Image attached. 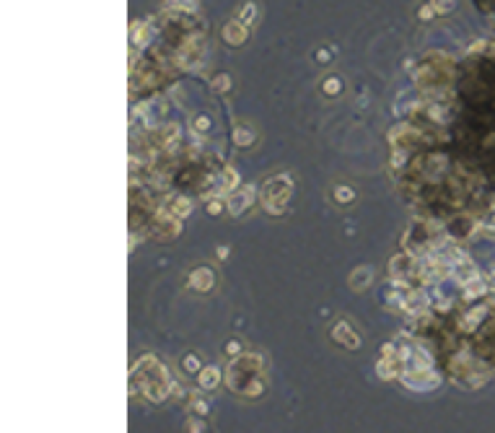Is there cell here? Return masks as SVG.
Listing matches in <instances>:
<instances>
[{
  "mask_svg": "<svg viewBox=\"0 0 495 433\" xmlns=\"http://www.w3.org/2000/svg\"><path fill=\"white\" fill-rule=\"evenodd\" d=\"M338 198H340V203H347L345 198H353V192L345 190V187H343V190H338Z\"/></svg>",
  "mask_w": 495,
  "mask_h": 433,
  "instance_id": "obj_9",
  "label": "cell"
},
{
  "mask_svg": "<svg viewBox=\"0 0 495 433\" xmlns=\"http://www.w3.org/2000/svg\"><path fill=\"white\" fill-rule=\"evenodd\" d=\"M216 86H218V89H228V78H218Z\"/></svg>",
  "mask_w": 495,
  "mask_h": 433,
  "instance_id": "obj_11",
  "label": "cell"
},
{
  "mask_svg": "<svg viewBox=\"0 0 495 433\" xmlns=\"http://www.w3.org/2000/svg\"><path fill=\"white\" fill-rule=\"evenodd\" d=\"M223 187H226V190H231V187H236V171H233V169H228V171H226Z\"/></svg>",
  "mask_w": 495,
  "mask_h": 433,
  "instance_id": "obj_8",
  "label": "cell"
},
{
  "mask_svg": "<svg viewBox=\"0 0 495 433\" xmlns=\"http://www.w3.org/2000/svg\"><path fill=\"white\" fill-rule=\"evenodd\" d=\"M192 210V203L189 200H177L172 206V213H174V218H184V215Z\"/></svg>",
  "mask_w": 495,
  "mask_h": 433,
  "instance_id": "obj_6",
  "label": "cell"
},
{
  "mask_svg": "<svg viewBox=\"0 0 495 433\" xmlns=\"http://www.w3.org/2000/svg\"><path fill=\"white\" fill-rule=\"evenodd\" d=\"M252 195H255V190H252V187H244V190L236 192V195L228 200V210H231V215H239L241 210L252 203Z\"/></svg>",
  "mask_w": 495,
  "mask_h": 433,
  "instance_id": "obj_2",
  "label": "cell"
},
{
  "mask_svg": "<svg viewBox=\"0 0 495 433\" xmlns=\"http://www.w3.org/2000/svg\"><path fill=\"white\" fill-rule=\"evenodd\" d=\"M192 405H195V410H197V412H205V410H208V405H203L200 400H197V397H195V403H192Z\"/></svg>",
  "mask_w": 495,
  "mask_h": 433,
  "instance_id": "obj_10",
  "label": "cell"
},
{
  "mask_svg": "<svg viewBox=\"0 0 495 433\" xmlns=\"http://www.w3.org/2000/svg\"><path fill=\"white\" fill-rule=\"evenodd\" d=\"M236 143L249 145V143H252V133H249V130H244V128H239V130H236Z\"/></svg>",
  "mask_w": 495,
  "mask_h": 433,
  "instance_id": "obj_7",
  "label": "cell"
},
{
  "mask_svg": "<svg viewBox=\"0 0 495 433\" xmlns=\"http://www.w3.org/2000/svg\"><path fill=\"white\" fill-rule=\"evenodd\" d=\"M278 179L270 184H265V208H267L270 213H280V210L285 208V203H288V198H291V184L283 187Z\"/></svg>",
  "mask_w": 495,
  "mask_h": 433,
  "instance_id": "obj_1",
  "label": "cell"
},
{
  "mask_svg": "<svg viewBox=\"0 0 495 433\" xmlns=\"http://www.w3.org/2000/svg\"><path fill=\"white\" fill-rule=\"evenodd\" d=\"M189 283H192V288H197V291H211L213 273L211 270H205V267H200V270H195V273L189 275Z\"/></svg>",
  "mask_w": 495,
  "mask_h": 433,
  "instance_id": "obj_3",
  "label": "cell"
},
{
  "mask_svg": "<svg viewBox=\"0 0 495 433\" xmlns=\"http://www.w3.org/2000/svg\"><path fill=\"white\" fill-rule=\"evenodd\" d=\"M335 340L343 342L345 348H358V334H355L347 325H338V327H335Z\"/></svg>",
  "mask_w": 495,
  "mask_h": 433,
  "instance_id": "obj_4",
  "label": "cell"
},
{
  "mask_svg": "<svg viewBox=\"0 0 495 433\" xmlns=\"http://www.w3.org/2000/svg\"><path fill=\"white\" fill-rule=\"evenodd\" d=\"M218 379H221V373H218V369H213V366H208L203 373H200V384H203L205 389H213L218 384Z\"/></svg>",
  "mask_w": 495,
  "mask_h": 433,
  "instance_id": "obj_5",
  "label": "cell"
}]
</instances>
